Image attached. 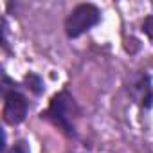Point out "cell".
<instances>
[{
  "instance_id": "5",
  "label": "cell",
  "mask_w": 153,
  "mask_h": 153,
  "mask_svg": "<svg viewBox=\"0 0 153 153\" xmlns=\"http://www.w3.org/2000/svg\"><path fill=\"white\" fill-rule=\"evenodd\" d=\"M142 31L148 34V38L153 40V16H148V18L144 20V24H142Z\"/></svg>"
},
{
  "instance_id": "2",
  "label": "cell",
  "mask_w": 153,
  "mask_h": 153,
  "mask_svg": "<svg viewBox=\"0 0 153 153\" xmlns=\"http://www.w3.org/2000/svg\"><path fill=\"white\" fill-rule=\"evenodd\" d=\"M101 20V13L94 4H79L65 20V33L68 38H78Z\"/></svg>"
},
{
  "instance_id": "4",
  "label": "cell",
  "mask_w": 153,
  "mask_h": 153,
  "mask_svg": "<svg viewBox=\"0 0 153 153\" xmlns=\"http://www.w3.org/2000/svg\"><path fill=\"white\" fill-rule=\"evenodd\" d=\"M25 81H27V85L31 87L33 92H36V94L42 92V81H40L38 76H33V74H31V76H27V79H25Z\"/></svg>"
},
{
  "instance_id": "1",
  "label": "cell",
  "mask_w": 153,
  "mask_h": 153,
  "mask_svg": "<svg viewBox=\"0 0 153 153\" xmlns=\"http://www.w3.org/2000/svg\"><path fill=\"white\" fill-rule=\"evenodd\" d=\"M78 114V106L74 103V97L68 92H59L52 97L51 106L47 110V117L61 128L67 135H74V119Z\"/></svg>"
},
{
  "instance_id": "3",
  "label": "cell",
  "mask_w": 153,
  "mask_h": 153,
  "mask_svg": "<svg viewBox=\"0 0 153 153\" xmlns=\"http://www.w3.org/2000/svg\"><path fill=\"white\" fill-rule=\"evenodd\" d=\"M27 99L20 92H7L4 103V121L7 124H20L27 115Z\"/></svg>"
}]
</instances>
